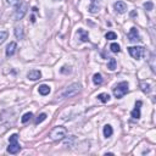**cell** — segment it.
<instances>
[{
    "instance_id": "cell-27",
    "label": "cell",
    "mask_w": 156,
    "mask_h": 156,
    "mask_svg": "<svg viewBox=\"0 0 156 156\" xmlns=\"http://www.w3.org/2000/svg\"><path fill=\"white\" fill-rule=\"evenodd\" d=\"M144 7H145V10L151 11V10H152V7H154V4H152L151 1H148V3H145V4H144Z\"/></svg>"
},
{
    "instance_id": "cell-11",
    "label": "cell",
    "mask_w": 156,
    "mask_h": 156,
    "mask_svg": "<svg viewBox=\"0 0 156 156\" xmlns=\"http://www.w3.org/2000/svg\"><path fill=\"white\" fill-rule=\"evenodd\" d=\"M16 48H17V44L15 42H11L7 46H6V56L10 57L15 54V51H16Z\"/></svg>"
},
{
    "instance_id": "cell-18",
    "label": "cell",
    "mask_w": 156,
    "mask_h": 156,
    "mask_svg": "<svg viewBox=\"0 0 156 156\" xmlns=\"http://www.w3.org/2000/svg\"><path fill=\"white\" fill-rule=\"evenodd\" d=\"M15 35H16V38L17 39H23V37H24V34H23V29H22V27H15Z\"/></svg>"
},
{
    "instance_id": "cell-3",
    "label": "cell",
    "mask_w": 156,
    "mask_h": 156,
    "mask_svg": "<svg viewBox=\"0 0 156 156\" xmlns=\"http://www.w3.org/2000/svg\"><path fill=\"white\" fill-rule=\"evenodd\" d=\"M9 141H10V144L7 146V152L12 154V155L17 154L21 150V145L18 144V135L17 134H12L9 138Z\"/></svg>"
},
{
    "instance_id": "cell-23",
    "label": "cell",
    "mask_w": 156,
    "mask_h": 156,
    "mask_svg": "<svg viewBox=\"0 0 156 156\" xmlns=\"http://www.w3.org/2000/svg\"><path fill=\"white\" fill-rule=\"evenodd\" d=\"M46 117H48V115L46 113H40L38 117H37V120H35V124H39V123H42L43 121H45L46 120Z\"/></svg>"
},
{
    "instance_id": "cell-14",
    "label": "cell",
    "mask_w": 156,
    "mask_h": 156,
    "mask_svg": "<svg viewBox=\"0 0 156 156\" xmlns=\"http://www.w3.org/2000/svg\"><path fill=\"white\" fill-rule=\"evenodd\" d=\"M113 133V129L110 124H106L105 127H104V135H105V138H110Z\"/></svg>"
},
{
    "instance_id": "cell-13",
    "label": "cell",
    "mask_w": 156,
    "mask_h": 156,
    "mask_svg": "<svg viewBox=\"0 0 156 156\" xmlns=\"http://www.w3.org/2000/svg\"><path fill=\"white\" fill-rule=\"evenodd\" d=\"M78 35H79L81 42H88V40H89L88 32H87V31H84V29H78Z\"/></svg>"
},
{
    "instance_id": "cell-17",
    "label": "cell",
    "mask_w": 156,
    "mask_h": 156,
    "mask_svg": "<svg viewBox=\"0 0 156 156\" xmlns=\"http://www.w3.org/2000/svg\"><path fill=\"white\" fill-rule=\"evenodd\" d=\"M107 68H109L110 71H115V70L117 68V62H116V59H113V57H111V59H110V61L107 62Z\"/></svg>"
},
{
    "instance_id": "cell-20",
    "label": "cell",
    "mask_w": 156,
    "mask_h": 156,
    "mask_svg": "<svg viewBox=\"0 0 156 156\" xmlns=\"http://www.w3.org/2000/svg\"><path fill=\"white\" fill-rule=\"evenodd\" d=\"M33 117V113L32 112H27V113H24L23 116H22V118H21V121H22V123H26V122H28L31 118Z\"/></svg>"
},
{
    "instance_id": "cell-9",
    "label": "cell",
    "mask_w": 156,
    "mask_h": 156,
    "mask_svg": "<svg viewBox=\"0 0 156 156\" xmlns=\"http://www.w3.org/2000/svg\"><path fill=\"white\" fill-rule=\"evenodd\" d=\"M113 9L116 12H118V14H124L127 11V5L123 1H116L113 4Z\"/></svg>"
},
{
    "instance_id": "cell-15",
    "label": "cell",
    "mask_w": 156,
    "mask_h": 156,
    "mask_svg": "<svg viewBox=\"0 0 156 156\" xmlns=\"http://www.w3.org/2000/svg\"><path fill=\"white\" fill-rule=\"evenodd\" d=\"M102 76L100 74V73H95L94 76H93V83L95 84V85H100L101 83H102Z\"/></svg>"
},
{
    "instance_id": "cell-19",
    "label": "cell",
    "mask_w": 156,
    "mask_h": 156,
    "mask_svg": "<svg viewBox=\"0 0 156 156\" xmlns=\"http://www.w3.org/2000/svg\"><path fill=\"white\" fill-rule=\"evenodd\" d=\"M98 99L101 101V102H107L110 100V95L107 93H101L98 95Z\"/></svg>"
},
{
    "instance_id": "cell-8",
    "label": "cell",
    "mask_w": 156,
    "mask_h": 156,
    "mask_svg": "<svg viewBox=\"0 0 156 156\" xmlns=\"http://www.w3.org/2000/svg\"><path fill=\"white\" fill-rule=\"evenodd\" d=\"M27 78L31 81H38L42 78V73L39 70H31L28 73H27Z\"/></svg>"
},
{
    "instance_id": "cell-2",
    "label": "cell",
    "mask_w": 156,
    "mask_h": 156,
    "mask_svg": "<svg viewBox=\"0 0 156 156\" xmlns=\"http://www.w3.org/2000/svg\"><path fill=\"white\" fill-rule=\"evenodd\" d=\"M67 134V129L62 127V126H57L55 128H53L50 131L49 133V137L51 140H54V141H59V140H62L65 137H66Z\"/></svg>"
},
{
    "instance_id": "cell-26",
    "label": "cell",
    "mask_w": 156,
    "mask_h": 156,
    "mask_svg": "<svg viewBox=\"0 0 156 156\" xmlns=\"http://www.w3.org/2000/svg\"><path fill=\"white\" fill-rule=\"evenodd\" d=\"M21 3V0H7V4L11 5V6H16Z\"/></svg>"
},
{
    "instance_id": "cell-5",
    "label": "cell",
    "mask_w": 156,
    "mask_h": 156,
    "mask_svg": "<svg viewBox=\"0 0 156 156\" xmlns=\"http://www.w3.org/2000/svg\"><path fill=\"white\" fill-rule=\"evenodd\" d=\"M128 53L133 59L139 60L143 55H144V48H143V46H129L128 48Z\"/></svg>"
},
{
    "instance_id": "cell-6",
    "label": "cell",
    "mask_w": 156,
    "mask_h": 156,
    "mask_svg": "<svg viewBox=\"0 0 156 156\" xmlns=\"http://www.w3.org/2000/svg\"><path fill=\"white\" fill-rule=\"evenodd\" d=\"M27 10H28V5L26 4V3H20V6L17 7L16 12H15V17L17 21L22 20L24 17V15L27 14Z\"/></svg>"
},
{
    "instance_id": "cell-4",
    "label": "cell",
    "mask_w": 156,
    "mask_h": 156,
    "mask_svg": "<svg viewBox=\"0 0 156 156\" xmlns=\"http://www.w3.org/2000/svg\"><path fill=\"white\" fill-rule=\"evenodd\" d=\"M128 93V83L127 82H121L113 88V95L117 99L123 98Z\"/></svg>"
},
{
    "instance_id": "cell-1",
    "label": "cell",
    "mask_w": 156,
    "mask_h": 156,
    "mask_svg": "<svg viewBox=\"0 0 156 156\" xmlns=\"http://www.w3.org/2000/svg\"><path fill=\"white\" fill-rule=\"evenodd\" d=\"M81 92V85L78 83H72L71 85L66 87L65 89H62L61 92L57 93L56 98L57 99H67V98H72V96H76L78 93Z\"/></svg>"
},
{
    "instance_id": "cell-7",
    "label": "cell",
    "mask_w": 156,
    "mask_h": 156,
    "mask_svg": "<svg viewBox=\"0 0 156 156\" xmlns=\"http://www.w3.org/2000/svg\"><path fill=\"white\" fill-rule=\"evenodd\" d=\"M128 39H129V42H132V43H137L140 40V35H139V32L135 27H132L131 31H129L128 33Z\"/></svg>"
},
{
    "instance_id": "cell-22",
    "label": "cell",
    "mask_w": 156,
    "mask_h": 156,
    "mask_svg": "<svg viewBox=\"0 0 156 156\" xmlns=\"http://www.w3.org/2000/svg\"><path fill=\"white\" fill-rule=\"evenodd\" d=\"M7 35H9V33L6 31H0V45L7 39Z\"/></svg>"
},
{
    "instance_id": "cell-12",
    "label": "cell",
    "mask_w": 156,
    "mask_h": 156,
    "mask_svg": "<svg viewBox=\"0 0 156 156\" xmlns=\"http://www.w3.org/2000/svg\"><path fill=\"white\" fill-rule=\"evenodd\" d=\"M38 92H39V94H42V95H48V94H50L51 89H50V87L48 84H42V85L38 87Z\"/></svg>"
},
{
    "instance_id": "cell-24",
    "label": "cell",
    "mask_w": 156,
    "mask_h": 156,
    "mask_svg": "<svg viewBox=\"0 0 156 156\" xmlns=\"http://www.w3.org/2000/svg\"><path fill=\"white\" fill-rule=\"evenodd\" d=\"M99 5H96V4H90V6H89V12H92V14H96V12L99 11Z\"/></svg>"
},
{
    "instance_id": "cell-28",
    "label": "cell",
    "mask_w": 156,
    "mask_h": 156,
    "mask_svg": "<svg viewBox=\"0 0 156 156\" xmlns=\"http://www.w3.org/2000/svg\"><path fill=\"white\" fill-rule=\"evenodd\" d=\"M154 60H155V55L151 54V59H150V66H151V70L152 72H155V65H154Z\"/></svg>"
},
{
    "instance_id": "cell-10",
    "label": "cell",
    "mask_w": 156,
    "mask_h": 156,
    "mask_svg": "<svg viewBox=\"0 0 156 156\" xmlns=\"http://www.w3.org/2000/svg\"><path fill=\"white\" fill-rule=\"evenodd\" d=\"M141 101L140 100H138L137 102H135V107H134V110L131 112V116L133 117L134 120H139L140 118V106H141Z\"/></svg>"
},
{
    "instance_id": "cell-21",
    "label": "cell",
    "mask_w": 156,
    "mask_h": 156,
    "mask_svg": "<svg viewBox=\"0 0 156 156\" xmlns=\"http://www.w3.org/2000/svg\"><path fill=\"white\" fill-rule=\"evenodd\" d=\"M110 49H111L112 53H115V54H117V53H120V51H121V48H120V45L117 43H112L110 45Z\"/></svg>"
},
{
    "instance_id": "cell-16",
    "label": "cell",
    "mask_w": 156,
    "mask_h": 156,
    "mask_svg": "<svg viewBox=\"0 0 156 156\" xmlns=\"http://www.w3.org/2000/svg\"><path fill=\"white\" fill-rule=\"evenodd\" d=\"M140 88H141L143 92L146 93V94H149L151 92V85L149 83H146V82H141L140 83Z\"/></svg>"
},
{
    "instance_id": "cell-25",
    "label": "cell",
    "mask_w": 156,
    "mask_h": 156,
    "mask_svg": "<svg viewBox=\"0 0 156 156\" xmlns=\"http://www.w3.org/2000/svg\"><path fill=\"white\" fill-rule=\"evenodd\" d=\"M105 38L107 39V40H113V39H117V34L115 32H107L105 34Z\"/></svg>"
},
{
    "instance_id": "cell-29",
    "label": "cell",
    "mask_w": 156,
    "mask_h": 156,
    "mask_svg": "<svg viewBox=\"0 0 156 156\" xmlns=\"http://www.w3.org/2000/svg\"><path fill=\"white\" fill-rule=\"evenodd\" d=\"M67 68H68L67 66H63V67L61 68V72H62V73H70V72H71V70H68V71H67Z\"/></svg>"
}]
</instances>
